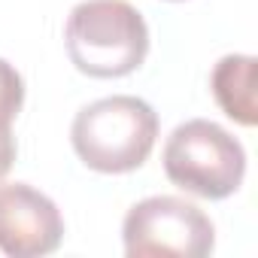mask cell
I'll return each mask as SVG.
<instances>
[{"instance_id": "1", "label": "cell", "mask_w": 258, "mask_h": 258, "mask_svg": "<svg viewBox=\"0 0 258 258\" xmlns=\"http://www.w3.org/2000/svg\"><path fill=\"white\" fill-rule=\"evenodd\" d=\"M70 140L85 167L97 173H131L155 149L158 115L134 94L100 97L76 112Z\"/></svg>"}, {"instance_id": "2", "label": "cell", "mask_w": 258, "mask_h": 258, "mask_svg": "<svg viewBox=\"0 0 258 258\" xmlns=\"http://www.w3.org/2000/svg\"><path fill=\"white\" fill-rule=\"evenodd\" d=\"M73 67L94 79L134 73L149 55V28L127 0H82L64 31Z\"/></svg>"}, {"instance_id": "3", "label": "cell", "mask_w": 258, "mask_h": 258, "mask_svg": "<svg viewBox=\"0 0 258 258\" xmlns=\"http://www.w3.org/2000/svg\"><path fill=\"white\" fill-rule=\"evenodd\" d=\"M164 173L173 185L198 198L225 201L246 176V152L222 124L191 118L173 127L164 143Z\"/></svg>"}, {"instance_id": "4", "label": "cell", "mask_w": 258, "mask_h": 258, "mask_svg": "<svg viewBox=\"0 0 258 258\" xmlns=\"http://www.w3.org/2000/svg\"><path fill=\"white\" fill-rule=\"evenodd\" d=\"M121 240L127 258H204L216 246V228L191 201L155 195L127 210Z\"/></svg>"}, {"instance_id": "5", "label": "cell", "mask_w": 258, "mask_h": 258, "mask_svg": "<svg viewBox=\"0 0 258 258\" xmlns=\"http://www.w3.org/2000/svg\"><path fill=\"white\" fill-rule=\"evenodd\" d=\"M64 219L52 198L28 182L0 185V252L10 258H40L61 246Z\"/></svg>"}, {"instance_id": "6", "label": "cell", "mask_w": 258, "mask_h": 258, "mask_svg": "<svg viewBox=\"0 0 258 258\" xmlns=\"http://www.w3.org/2000/svg\"><path fill=\"white\" fill-rule=\"evenodd\" d=\"M255 73H258V61L252 55H225L213 67V76H210L216 103L222 106L228 118H234L243 127H252L258 121Z\"/></svg>"}, {"instance_id": "7", "label": "cell", "mask_w": 258, "mask_h": 258, "mask_svg": "<svg viewBox=\"0 0 258 258\" xmlns=\"http://www.w3.org/2000/svg\"><path fill=\"white\" fill-rule=\"evenodd\" d=\"M22 103H25V79L10 61L0 58V179L13 170L16 161L13 121L22 112Z\"/></svg>"}]
</instances>
